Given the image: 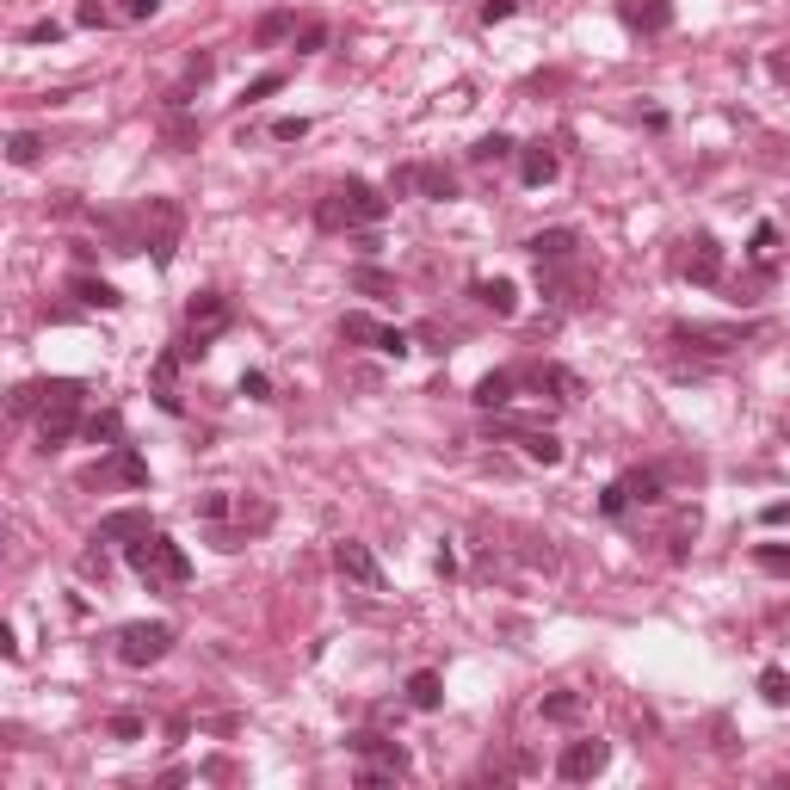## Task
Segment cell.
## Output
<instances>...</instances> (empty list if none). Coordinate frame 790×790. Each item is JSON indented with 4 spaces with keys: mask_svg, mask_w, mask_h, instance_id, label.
<instances>
[{
    "mask_svg": "<svg viewBox=\"0 0 790 790\" xmlns=\"http://www.w3.org/2000/svg\"><path fill=\"white\" fill-rule=\"evenodd\" d=\"M124 562L149 593H179L192 581V556L179 550L167 531H149V537H136V544H124Z\"/></svg>",
    "mask_w": 790,
    "mask_h": 790,
    "instance_id": "cell-1",
    "label": "cell"
},
{
    "mask_svg": "<svg viewBox=\"0 0 790 790\" xmlns=\"http://www.w3.org/2000/svg\"><path fill=\"white\" fill-rule=\"evenodd\" d=\"M383 217H389V198L371 186V179H340V186L315 204V223L328 235H340V229H377Z\"/></svg>",
    "mask_w": 790,
    "mask_h": 790,
    "instance_id": "cell-2",
    "label": "cell"
},
{
    "mask_svg": "<svg viewBox=\"0 0 790 790\" xmlns=\"http://www.w3.org/2000/svg\"><path fill=\"white\" fill-rule=\"evenodd\" d=\"M229 328H235V303H229L223 291H198V297L186 303V334H179L173 346H179V358H186V365H198V358L217 346Z\"/></svg>",
    "mask_w": 790,
    "mask_h": 790,
    "instance_id": "cell-3",
    "label": "cell"
},
{
    "mask_svg": "<svg viewBox=\"0 0 790 790\" xmlns=\"http://www.w3.org/2000/svg\"><path fill=\"white\" fill-rule=\"evenodd\" d=\"M346 747L358 753V772H352V778L365 784V790H371V784H395V778H408V766H414V760H408V747H402V741H389V735H377V729L346 735Z\"/></svg>",
    "mask_w": 790,
    "mask_h": 790,
    "instance_id": "cell-4",
    "label": "cell"
},
{
    "mask_svg": "<svg viewBox=\"0 0 790 790\" xmlns=\"http://www.w3.org/2000/svg\"><path fill=\"white\" fill-rule=\"evenodd\" d=\"M179 241H186V204H179V198H149V204H142V247L155 254L161 272L173 266Z\"/></svg>",
    "mask_w": 790,
    "mask_h": 790,
    "instance_id": "cell-5",
    "label": "cell"
},
{
    "mask_svg": "<svg viewBox=\"0 0 790 790\" xmlns=\"http://www.w3.org/2000/svg\"><path fill=\"white\" fill-rule=\"evenodd\" d=\"M433 198V204H451L457 198V173L439 167V161H408V167H395L389 173V198Z\"/></svg>",
    "mask_w": 790,
    "mask_h": 790,
    "instance_id": "cell-6",
    "label": "cell"
},
{
    "mask_svg": "<svg viewBox=\"0 0 790 790\" xmlns=\"http://www.w3.org/2000/svg\"><path fill=\"white\" fill-rule=\"evenodd\" d=\"M81 488H149V457H142L136 445H112L81 476Z\"/></svg>",
    "mask_w": 790,
    "mask_h": 790,
    "instance_id": "cell-7",
    "label": "cell"
},
{
    "mask_svg": "<svg viewBox=\"0 0 790 790\" xmlns=\"http://www.w3.org/2000/svg\"><path fill=\"white\" fill-rule=\"evenodd\" d=\"M679 278L686 284H704V291H716V284H723V241H716L710 229H698V235H686L679 241Z\"/></svg>",
    "mask_w": 790,
    "mask_h": 790,
    "instance_id": "cell-8",
    "label": "cell"
},
{
    "mask_svg": "<svg viewBox=\"0 0 790 790\" xmlns=\"http://www.w3.org/2000/svg\"><path fill=\"white\" fill-rule=\"evenodd\" d=\"M167 649H173V624H161V618H142V624L118 630V661L124 667H155Z\"/></svg>",
    "mask_w": 790,
    "mask_h": 790,
    "instance_id": "cell-9",
    "label": "cell"
},
{
    "mask_svg": "<svg viewBox=\"0 0 790 790\" xmlns=\"http://www.w3.org/2000/svg\"><path fill=\"white\" fill-rule=\"evenodd\" d=\"M488 433L494 439H513L531 463H544V470H556V463H562V439L550 433V426H531V420H513V414H500L494 426H488Z\"/></svg>",
    "mask_w": 790,
    "mask_h": 790,
    "instance_id": "cell-10",
    "label": "cell"
},
{
    "mask_svg": "<svg viewBox=\"0 0 790 790\" xmlns=\"http://www.w3.org/2000/svg\"><path fill=\"white\" fill-rule=\"evenodd\" d=\"M340 340H352V346H371V352H383V358H402V352H414V340H408L402 328H383V321H377V315H365V309L340 315Z\"/></svg>",
    "mask_w": 790,
    "mask_h": 790,
    "instance_id": "cell-11",
    "label": "cell"
},
{
    "mask_svg": "<svg viewBox=\"0 0 790 790\" xmlns=\"http://www.w3.org/2000/svg\"><path fill=\"white\" fill-rule=\"evenodd\" d=\"M81 383L75 377H31V383H19L13 389V420H31V414H44V408H56V402H81Z\"/></svg>",
    "mask_w": 790,
    "mask_h": 790,
    "instance_id": "cell-12",
    "label": "cell"
},
{
    "mask_svg": "<svg viewBox=\"0 0 790 790\" xmlns=\"http://www.w3.org/2000/svg\"><path fill=\"white\" fill-rule=\"evenodd\" d=\"M605 766H612V741H568L562 753H556V778L562 784H587V778H599Z\"/></svg>",
    "mask_w": 790,
    "mask_h": 790,
    "instance_id": "cell-13",
    "label": "cell"
},
{
    "mask_svg": "<svg viewBox=\"0 0 790 790\" xmlns=\"http://www.w3.org/2000/svg\"><path fill=\"white\" fill-rule=\"evenodd\" d=\"M334 568H340V581L365 587V593H383V568H377L371 544H358V537H340L334 544Z\"/></svg>",
    "mask_w": 790,
    "mask_h": 790,
    "instance_id": "cell-14",
    "label": "cell"
},
{
    "mask_svg": "<svg viewBox=\"0 0 790 790\" xmlns=\"http://www.w3.org/2000/svg\"><path fill=\"white\" fill-rule=\"evenodd\" d=\"M679 346H692V352H729V346H741V340H753V328L741 321V328H704V321H673L667 328Z\"/></svg>",
    "mask_w": 790,
    "mask_h": 790,
    "instance_id": "cell-15",
    "label": "cell"
},
{
    "mask_svg": "<svg viewBox=\"0 0 790 790\" xmlns=\"http://www.w3.org/2000/svg\"><path fill=\"white\" fill-rule=\"evenodd\" d=\"M618 25L636 38H661L673 25V0H618Z\"/></svg>",
    "mask_w": 790,
    "mask_h": 790,
    "instance_id": "cell-16",
    "label": "cell"
},
{
    "mask_svg": "<svg viewBox=\"0 0 790 790\" xmlns=\"http://www.w3.org/2000/svg\"><path fill=\"white\" fill-rule=\"evenodd\" d=\"M149 531H155L149 507H118V513H105V519H99L93 544H136V537H149Z\"/></svg>",
    "mask_w": 790,
    "mask_h": 790,
    "instance_id": "cell-17",
    "label": "cell"
},
{
    "mask_svg": "<svg viewBox=\"0 0 790 790\" xmlns=\"http://www.w3.org/2000/svg\"><path fill=\"white\" fill-rule=\"evenodd\" d=\"M75 433H81V402H56V408L38 414V445L44 451H62Z\"/></svg>",
    "mask_w": 790,
    "mask_h": 790,
    "instance_id": "cell-18",
    "label": "cell"
},
{
    "mask_svg": "<svg viewBox=\"0 0 790 790\" xmlns=\"http://www.w3.org/2000/svg\"><path fill=\"white\" fill-rule=\"evenodd\" d=\"M574 247H581V229H537V235L525 241V254H531L537 266H568Z\"/></svg>",
    "mask_w": 790,
    "mask_h": 790,
    "instance_id": "cell-19",
    "label": "cell"
},
{
    "mask_svg": "<svg viewBox=\"0 0 790 790\" xmlns=\"http://www.w3.org/2000/svg\"><path fill=\"white\" fill-rule=\"evenodd\" d=\"M556 173H562V161H556V149H550V142H525V149H519V179H525L531 192L556 186Z\"/></svg>",
    "mask_w": 790,
    "mask_h": 790,
    "instance_id": "cell-20",
    "label": "cell"
},
{
    "mask_svg": "<svg viewBox=\"0 0 790 790\" xmlns=\"http://www.w3.org/2000/svg\"><path fill=\"white\" fill-rule=\"evenodd\" d=\"M470 297H476L488 315H500V321L519 315V284H513V278H476V284H470Z\"/></svg>",
    "mask_w": 790,
    "mask_h": 790,
    "instance_id": "cell-21",
    "label": "cell"
},
{
    "mask_svg": "<svg viewBox=\"0 0 790 790\" xmlns=\"http://www.w3.org/2000/svg\"><path fill=\"white\" fill-rule=\"evenodd\" d=\"M519 383H531V389H550L556 402H581V377H574L568 365H531Z\"/></svg>",
    "mask_w": 790,
    "mask_h": 790,
    "instance_id": "cell-22",
    "label": "cell"
},
{
    "mask_svg": "<svg viewBox=\"0 0 790 790\" xmlns=\"http://www.w3.org/2000/svg\"><path fill=\"white\" fill-rule=\"evenodd\" d=\"M297 31H303V25H297L291 7H272V13H260V25H254V44H260V50H278V44H291Z\"/></svg>",
    "mask_w": 790,
    "mask_h": 790,
    "instance_id": "cell-23",
    "label": "cell"
},
{
    "mask_svg": "<svg viewBox=\"0 0 790 790\" xmlns=\"http://www.w3.org/2000/svg\"><path fill=\"white\" fill-rule=\"evenodd\" d=\"M513 389H519V371H488V377L476 383V395H470V402H476L482 414H500V408L513 402Z\"/></svg>",
    "mask_w": 790,
    "mask_h": 790,
    "instance_id": "cell-24",
    "label": "cell"
},
{
    "mask_svg": "<svg viewBox=\"0 0 790 790\" xmlns=\"http://www.w3.org/2000/svg\"><path fill=\"white\" fill-rule=\"evenodd\" d=\"M179 365H186V358H179V346L155 358V402H161L167 414H186V402H179V389H173V377H179Z\"/></svg>",
    "mask_w": 790,
    "mask_h": 790,
    "instance_id": "cell-25",
    "label": "cell"
},
{
    "mask_svg": "<svg viewBox=\"0 0 790 790\" xmlns=\"http://www.w3.org/2000/svg\"><path fill=\"white\" fill-rule=\"evenodd\" d=\"M346 284H352V291H365V297H377V303H395V297H402V284H395L383 266H352Z\"/></svg>",
    "mask_w": 790,
    "mask_h": 790,
    "instance_id": "cell-26",
    "label": "cell"
},
{
    "mask_svg": "<svg viewBox=\"0 0 790 790\" xmlns=\"http://www.w3.org/2000/svg\"><path fill=\"white\" fill-rule=\"evenodd\" d=\"M81 439H87V445H105V451H112V445H124V414H118V408H99V414H87V420H81Z\"/></svg>",
    "mask_w": 790,
    "mask_h": 790,
    "instance_id": "cell-27",
    "label": "cell"
},
{
    "mask_svg": "<svg viewBox=\"0 0 790 790\" xmlns=\"http://www.w3.org/2000/svg\"><path fill=\"white\" fill-rule=\"evenodd\" d=\"M408 704H414V710H439V704H445V679H439L433 667L408 673Z\"/></svg>",
    "mask_w": 790,
    "mask_h": 790,
    "instance_id": "cell-28",
    "label": "cell"
},
{
    "mask_svg": "<svg viewBox=\"0 0 790 790\" xmlns=\"http://www.w3.org/2000/svg\"><path fill=\"white\" fill-rule=\"evenodd\" d=\"M537 710H544V723H581V716H587V692H550L544 704H537Z\"/></svg>",
    "mask_w": 790,
    "mask_h": 790,
    "instance_id": "cell-29",
    "label": "cell"
},
{
    "mask_svg": "<svg viewBox=\"0 0 790 790\" xmlns=\"http://www.w3.org/2000/svg\"><path fill=\"white\" fill-rule=\"evenodd\" d=\"M618 482H624V494H630V507H655V500L667 494V488H661V470H624Z\"/></svg>",
    "mask_w": 790,
    "mask_h": 790,
    "instance_id": "cell-30",
    "label": "cell"
},
{
    "mask_svg": "<svg viewBox=\"0 0 790 790\" xmlns=\"http://www.w3.org/2000/svg\"><path fill=\"white\" fill-rule=\"evenodd\" d=\"M68 291H75L87 309H118V303H124L118 284H105V278H68Z\"/></svg>",
    "mask_w": 790,
    "mask_h": 790,
    "instance_id": "cell-31",
    "label": "cell"
},
{
    "mask_svg": "<svg viewBox=\"0 0 790 790\" xmlns=\"http://www.w3.org/2000/svg\"><path fill=\"white\" fill-rule=\"evenodd\" d=\"M507 155H519V142H513L507 130H488V136L476 142V149H470V161H476V167H494V161H507Z\"/></svg>",
    "mask_w": 790,
    "mask_h": 790,
    "instance_id": "cell-32",
    "label": "cell"
},
{
    "mask_svg": "<svg viewBox=\"0 0 790 790\" xmlns=\"http://www.w3.org/2000/svg\"><path fill=\"white\" fill-rule=\"evenodd\" d=\"M753 568H760V574H778V581H790V544H753Z\"/></svg>",
    "mask_w": 790,
    "mask_h": 790,
    "instance_id": "cell-33",
    "label": "cell"
},
{
    "mask_svg": "<svg viewBox=\"0 0 790 790\" xmlns=\"http://www.w3.org/2000/svg\"><path fill=\"white\" fill-rule=\"evenodd\" d=\"M38 155H44V136H38V130H13V136H7V161H13V167H31Z\"/></svg>",
    "mask_w": 790,
    "mask_h": 790,
    "instance_id": "cell-34",
    "label": "cell"
},
{
    "mask_svg": "<svg viewBox=\"0 0 790 790\" xmlns=\"http://www.w3.org/2000/svg\"><path fill=\"white\" fill-rule=\"evenodd\" d=\"M235 507H241V500H235V494H223V488L198 494V519H204V525H223V519L235 513Z\"/></svg>",
    "mask_w": 790,
    "mask_h": 790,
    "instance_id": "cell-35",
    "label": "cell"
},
{
    "mask_svg": "<svg viewBox=\"0 0 790 790\" xmlns=\"http://www.w3.org/2000/svg\"><path fill=\"white\" fill-rule=\"evenodd\" d=\"M760 698H766V704H790V673H784V667H766V673H760Z\"/></svg>",
    "mask_w": 790,
    "mask_h": 790,
    "instance_id": "cell-36",
    "label": "cell"
},
{
    "mask_svg": "<svg viewBox=\"0 0 790 790\" xmlns=\"http://www.w3.org/2000/svg\"><path fill=\"white\" fill-rule=\"evenodd\" d=\"M142 729H149V723H142L136 710H118L112 723H105V735H112V741H142Z\"/></svg>",
    "mask_w": 790,
    "mask_h": 790,
    "instance_id": "cell-37",
    "label": "cell"
},
{
    "mask_svg": "<svg viewBox=\"0 0 790 790\" xmlns=\"http://www.w3.org/2000/svg\"><path fill=\"white\" fill-rule=\"evenodd\" d=\"M284 87V68H272V75H260V81H247L241 87V105H260V99H272Z\"/></svg>",
    "mask_w": 790,
    "mask_h": 790,
    "instance_id": "cell-38",
    "label": "cell"
},
{
    "mask_svg": "<svg viewBox=\"0 0 790 790\" xmlns=\"http://www.w3.org/2000/svg\"><path fill=\"white\" fill-rule=\"evenodd\" d=\"M75 25L105 31V25H112V7H105V0H81V7H75Z\"/></svg>",
    "mask_w": 790,
    "mask_h": 790,
    "instance_id": "cell-39",
    "label": "cell"
},
{
    "mask_svg": "<svg viewBox=\"0 0 790 790\" xmlns=\"http://www.w3.org/2000/svg\"><path fill=\"white\" fill-rule=\"evenodd\" d=\"M772 254H778V229H772V223H760V229H753V247H747V260H760V266H766Z\"/></svg>",
    "mask_w": 790,
    "mask_h": 790,
    "instance_id": "cell-40",
    "label": "cell"
},
{
    "mask_svg": "<svg viewBox=\"0 0 790 790\" xmlns=\"http://www.w3.org/2000/svg\"><path fill=\"white\" fill-rule=\"evenodd\" d=\"M599 513H605V519H624V513H630V494H624V482H612V488L599 494Z\"/></svg>",
    "mask_w": 790,
    "mask_h": 790,
    "instance_id": "cell-41",
    "label": "cell"
},
{
    "mask_svg": "<svg viewBox=\"0 0 790 790\" xmlns=\"http://www.w3.org/2000/svg\"><path fill=\"white\" fill-rule=\"evenodd\" d=\"M241 395L247 402H272V377L266 371H241Z\"/></svg>",
    "mask_w": 790,
    "mask_h": 790,
    "instance_id": "cell-42",
    "label": "cell"
},
{
    "mask_svg": "<svg viewBox=\"0 0 790 790\" xmlns=\"http://www.w3.org/2000/svg\"><path fill=\"white\" fill-rule=\"evenodd\" d=\"M531 568H556V550H550V537H525V550H519Z\"/></svg>",
    "mask_w": 790,
    "mask_h": 790,
    "instance_id": "cell-43",
    "label": "cell"
},
{
    "mask_svg": "<svg viewBox=\"0 0 790 790\" xmlns=\"http://www.w3.org/2000/svg\"><path fill=\"white\" fill-rule=\"evenodd\" d=\"M321 44H328V25H303L297 38H291V50H297V56H315Z\"/></svg>",
    "mask_w": 790,
    "mask_h": 790,
    "instance_id": "cell-44",
    "label": "cell"
},
{
    "mask_svg": "<svg viewBox=\"0 0 790 790\" xmlns=\"http://www.w3.org/2000/svg\"><path fill=\"white\" fill-rule=\"evenodd\" d=\"M19 38H25V44H56V38H62V25H56V19H38V25H25Z\"/></svg>",
    "mask_w": 790,
    "mask_h": 790,
    "instance_id": "cell-45",
    "label": "cell"
},
{
    "mask_svg": "<svg viewBox=\"0 0 790 790\" xmlns=\"http://www.w3.org/2000/svg\"><path fill=\"white\" fill-rule=\"evenodd\" d=\"M309 136V118H278L272 124V142H303Z\"/></svg>",
    "mask_w": 790,
    "mask_h": 790,
    "instance_id": "cell-46",
    "label": "cell"
},
{
    "mask_svg": "<svg viewBox=\"0 0 790 790\" xmlns=\"http://www.w3.org/2000/svg\"><path fill=\"white\" fill-rule=\"evenodd\" d=\"M210 75H217V56H192L186 62V87H204Z\"/></svg>",
    "mask_w": 790,
    "mask_h": 790,
    "instance_id": "cell-47",
    "label": "cell"
},
{
    "mask_svg": "<svg viewBox=\"0 0 790 790\" xmlns=\"http://www.w3.org/2000/svg\"><path fill=\"white\" fill-rule=\"evenodd\" d=\"M519 13V0H482V25H500V19H513Z\"/></svg>",
    "mask_w": 790,
    "mask_h": 790,
    "instance_id": "cell-48",
    "label": "cell"
},
{
    "mask_svg": "<svg viewBox=\"0 0 790 790\" xmlns=\"http://www.w3.org/2000/svg\"><path fill=\"white\" fill-rule=\"evenodd\" d=\"M192 142H198V124H167V149H192Z\"/></svg>",
    "mask_w": 790,
    "mask_h": 790,
    "instance_id": "cell-49",
    "label": "cell"
},
{
    "mask_svg": "<svg viewBox=\"0 0 790 790\" xmlns=\"http://www.w3.org/2000/svg\"><path fill=\"white\" fill-rule=\"evenodd\" d=\"M161 0H124V19H155Z\"/></svg>",
    "mask_w": 790,
    "mask_h": 790,
    "instance_id": "cell-50",
    "label": "cell"
},
{
    "mask_svg": "<svg viewBox=\"0 0 790 790\" xmlns=\"http://www.w3.org/2000/svg\"><path fill=\"white\" fill-rule=\"evenodd\" d=\"M433 568H439V574H445V581H451V574H457V550H451V544H445V550H439V556H433Z\"/></svg>",
    "mask_w": 790,
    "mask_h": 790,
    "instance_id": "cell-51",
    "label": "cell"
}]
</instances>
